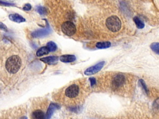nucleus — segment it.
<instances>
[{"instance_id": "obj_12", "label": "nucleus", "mask_w": 159, "mask_h": 119, "mask_svg": "<svg viewBox=\"0 0 159 119\" xmlns=\"http://www.w3.org/2000/svg\"><path fill=\"white\" fill-rule=\"evenodd\" d=\"M32 119H45V114L41 110H36L32 114Z\"/></svg>"}, {"instance_id": "obj_3", "label": "nucleus", "mask_w": 159, "mask_h": 119, "mask_svg": "<svg viewBox=\"0 0 159 119\" xmlns=\"http://www.w3.org/2000/svg\"><path fill=\"white\" fill-rule=\"evenodd\" d=\"M126 76L122 74H116L113 76L111 81V86L113 89H119L122 88L126 83Z\"/></svg>"}, {"instance_id": "obj_5", "label": "nucleus", "mask_w": 159, "mask_h": 119, "mask_svg": "<svg viewBox=\"0 0 159 119\" xmlns=\"http://www.w3.org/2000/svg\"><path fill=\"white\" fill-rule=\"evenodd\" d=\"M80 91V88L78 84H73L65 89V94L69 99H74L79 95Z\"/></svg>"}, {"instance_id": "obj_6", "label": "nucleus", "mask_w": 159, "mask_h": 119, "mask_svg": "<svg viewBox=\"0 0 159 119\" xmlns=\"http://www.w3.org/2000/svg\"><path fill=\"white\" fill-rule=\"evenodd\" d=\"M104 64H105V62L103 61L97 63L94 66L87 68L86 70L84 71V74L89 76V75H92V74L97 73L103 68Z\"/></svg>"}, {"instance_id": "obj_8", "label": "nucleus", "mask_w": 159, "mask_h": 119, "mask_svg": "<svg viewBox=\"0 0 159 119\" xmlns=\"http://www.w3.org/2000/svg\"><path fill=\"white\" fill-rule=\"evenodd\" d=\"M61 108V106L57 104H51L47 109V111L46 112V116H45V119H51L52 117L53 112L56 111L57 109Z\"/></svg>"}, {"instance_id": "obj_4", "label": "nucleus", "mask_w": 159, "mask_h": 119, "mask_svg": "<svg viewBox=\"0 0 159 119\" xmlns=\"http://www.w3.org/2000/svg\"><path fill=\"white\" fill-rule=\"evenodd\" d=\"M61 29L63 33L68 36H72L76 33L77 28L75 24L70 21H66L62 24Z\"/></svg>"}, {"instance_id": "obj_23", "label": "nucleus", "mask_w": 159, "mask_h": 119, "mask_svg": "<svg viewBox=\"0 0 159 119\" xmlns=\"http://www.w3.org/2000/svg\"><path fill=\"white\" fill-rule=\"evenodd\" d=\"M0 4L3 5V6H14V4H13V3H9L4 2V1H0Z\"/></svg>"}, {"instance_id": "obj_14", "label": "nucleus", "mask_w": 159, "mask_h": 119, "mask_svg": "<svg viewBox=\"0 0 159 119\" xmlns=\"http://www.w3.org/2000/svg\"><path fill=\"white\" fill-rule=\"evenodd\" d=\"M111 43L109 42H98L96 43V47L99 49L107 48L109 47H111Z\"/></svg>"}, {"instance_id": "obj_22", "label": "nucleus", "mask_w": 159, "mask_h": 119, "mask_svg": "<svg viewBox=\"0 0 159 119\" xmlns=\"http://www.w3.org/2000/svg\"><path fill=\"white\" fill-rule=\"evenodd\" d=\"M153 107L155 108H159V98H158L157 99L154 101L153 104Z\"/></svg>"}, {"instance_id": "obj_9", "label": "nucleus", "mask_w": 159, "mask_h": 119, "mask_svg": "<svg viewBox=\"0 0 159 119\" xmlns=\"http://www.w3.org/2000/svg\"><path fill=\"white\" fill-rule=\"evenodd\" d=\"M9 19L11 20V21L17 23H21L26 21V19L21 16H20L18 14H10L9 16Z\"/></svg>"}, {"instance_id": "obj_15", "label": "nucleus", "mask_w": 159, "mask_h": 119, "mask_svg": "<svg viewBox=\"0 0 159 119\" xmlns=\"http://www.w3.org/2000/svg\"><path fill=\"white\" fill-rule=\"evenodd\" d=\"M46 47L49 49V52H55V51H56L57 49V46L56 43L53 42H52V41L48 42Z\"/></svg>"}, {"instance_id": "obj_7", "label": "nucleus", "mask_w": 159, "mask_h": 119, "mask_svg": "<svg viewBox=\"0 0 159 119\" xmlns=\"http://www.w3.org/2000/svg\"><path fill=\"white\" fill-rule=\"evenodd\" d=\"M51 28L49 27V26L47 24V26L46 28H44L42 29H39V30H37V31H35L32 33L31 35L33 37H35V38L43 37L47 36V35L49 34L50 32H51Z\"/></svg>"}, {"instance_id": "obj_21", "label": "nucleus", "mask_w": 159, "mask_h": 119, "mask_svg": "<svg viewBox=\"0 0 159 119\" xmlns=\"http://www.w3.org/2000/svg\"><path fill=\"white\" fill-rule=\"evenodd\" d=\"M0 30H2V31H8V27L5 24H4L3 22H0Z\"/></svg>"}, {"instance_id": "obj_11", "label": "nucleus", "mask_w": 159, "mask_h": 119, "mask_svg": "<svg viewBox=\"0 0 159 119\" xmlns=\"http://www.w3.org/2000/svg\"><path fill=\"white\" fill-rule=\"evenodd\" d=\"M60 60L63 63H70L76 60V57L73 55H64L60 57Z\"/></svg>"}, {"instance_id": "obj_25", "label": "nucleus", "mask_w": 159, "mask_h": 119, "mask_svg": "<svg viewBox=\"0 0 159 119\" xmlns=\"http://www.w3.org/2000/svg\"><path fill=\"white\" fill-rule=\"evenodd\" d=\"M21 119H27V117H24L21 118Z\"/></svg>"}, {"instance_id": "obj_2", "label": "nucleus", "mask_w": 159, "mask_h": 119, "mask_svg": "<svg viewBox=\"0 0 159 119\" xmlns=\"http://www.w3.org/2000/svg\"><path fill=\"white\" fill-rule=\"evenodd\" d=\"M107 28L113 32L119 31L121 28V21L119 18L116 16H111L109 17L106 21Z\"/></svg>"}, {"instance_id": "obj_13", "label": "nucleus", "mask_w": 159, "mask_h": 119, "mask_svg": "<svg viewBox=\"0 0 159 119\" xmlns=\"http://www.w3.org/2000/svg\"><path fill=\"white\" fill-rule=\"evenodd\" d=\"M49 53V49L47 48V47H42L41 48H40L36 52V55L37 57H41L42 55H47Z\"/></svg>"}, {"instance_id": "obj_20", "label": "nucleus", "mask_w": 159, "mask_h": 119, "mask_svg": "<svg viewBox=\"0 0 159 119\" xmlns=\"http://www.w3.org/2000/svg\"><path fill=\"white\" fill-rule=\"evenodd\" d=\"M32 8V6H31V5L27 3V4H26L23 7V10H24V11H30V10Z\"/></svg>"}, {"instance_id": "obj_19", "label": "nucleus", "mask_w": 159, "mask_h": 119, "mask_svg": "<svg viewBox=\"0 0 159 119\" xmlns=\"http://www.w3.org/2000/svg\"><path fill=\"white\" fill-rule=\"evenodd\" d=\"M139 84H141V86L144 89V91H146V92L147 94H148V89L147 88L146 84L145 82H144V81L143 80V79H140V80H139Z\"/></svg>"}, {"instance_id": "obj_16", "label": "nucleus", "mask_w": 159, "mask_h": 119, "mask_svg": "<svg viewBox=\"0 0 159 119\" xmlns=\"http://www.w3.org/2000/svg\"><path fill=\"white\" fill-rule=\"evenodd\" d=\"M134 21L135 22L136 26L139 29H143L144 27V24L141 21V20L139 19L138 17H135L134 18Z\"/></svg>"}, {"instance_id": "obj_10", "label": "nucleus", "mask_w": 159, "mask_h": 119, "mask_svg": "<svg viewBox=\"0 0 159 119\" xmlns=\"http://www.w3.org/2000/svg\"><path fill=\"white\" fill-rule=\"evenodd\" d=\"M58 59V58L57 56H50V57L42 58L40 60H41V61L45 63H47L49 64H56L57 62Z\"/></svg>"}, {"instance_id": "obj_1", "label": "nucleus", "mask_w": 159, "mask_h": 119, "mask_svg": "<svg viewBox=\"0 0 159 119\" xmlns=\"http://www.w3.org/2000/svg\"><path fill=\"white\" fill-rule=\"evenodd\" d=\"M22 64L21 59L18 55H13L8 58L6 60L5 66H6V70L10 74L16 73L19 69L21 68Z\"/></svg>"}, {"instance_id": "obj_24", "label": "nucleus", "mask_w": 159, "mask_h": 119, "mask_svg": "<svg viewBox=\"0 0 159 119\" xmlns=\"http://www.w3.org/2000/svg\"><path fill=\"white\" fill-rule=\"evenodd\" d=\"M89 81H90V83H91V85L93 86L94 85H95V84H96V79L94 78H89Z\"/></svg>"}, {"instance_id": "obj_18", "label": "nucleus", "mask_w": 159, "mask_h": 119, "mask_svg": "<svg viewBox=\"0 0 159 119\" xmlns=\"http://www.w3.org/2000/svg\"><path fill=\"white\" fill-rule=\"evenodd\" d=\"M37 11L42 16L46 15L47 14V10L43 6H37Z\"/></svg>"}, {"instance_id": "obj_17", "label": "nucleus", "mask_w": 159, "mask_h": 119, "mask_svg": "<svg viewBox=\"0 0 159 119\" xmlns=\"http://www.w3.org/2000/svg\"><path fill=\"white\" fill-rule=\"evenodd\" d=\"M151 48L154 52H155L156 53L159 55V43L155 42L152 43Z\"/></svg>"}]
</instances>
